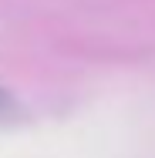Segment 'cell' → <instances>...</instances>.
Instances as JSON below:
<instances>
[{
    "mask_svg": "<svg viewBox=\"0 0 155 158\" xmlns=\"http://www.w3.org/2000/svg\"><path fill=\"white\" fill-rule=\"evenodd\" d=\"M14 118H20V104L7 88H0V121H14Z\"/></svg>",
    "mask_w": 155,
    "mask_h": 158,
    "instance_id": "6da1fadb",
    "label": "cell"
}]
</instances>
